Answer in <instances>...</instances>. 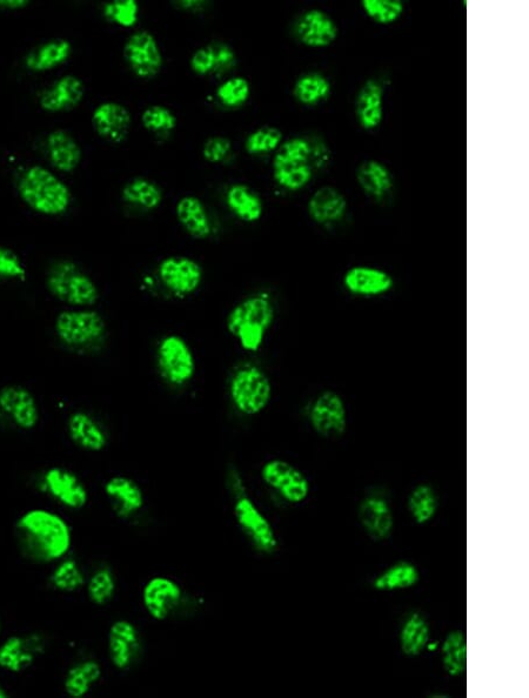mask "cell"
Listing matches in <instances>:
<instances>
[{"mask_svg": "<svg viewBox=\"0 0 529 698\" xmlns=\"http://www.w3.org/2000/svg\"><path fill=\"white\" fill-rule=\"evenodd\" d=\"M132 124L131 113L122 104L106 102L92 113V126L99 137L111 143H122L129 134Z\"/></svg>", "mask_w": 529, "mask_h": 698, "instance_id": "7402d4cb", "label": "cell"}, {"mask_svg": "<svg viewBox=\"0 0 529 698\" xmlns=\"http://www.w3.org/2000/svg\"><path fill=\"white\" fill-rule=\"evenodd\" d=\"M68 433L73 444L87 452H100L107 445V434L100 422L86 412L78 411L69 416Z\"/></svg>", "mask_w": 529, "mask_h": 698, "instance_id": "83f0119b", "label": "cell"}, {"mask_svg": "<svg viewBox=\"0 0 529 698\" xmlns=\"http://www.w3.org/2000/svg\"><path fill=\"white\" fill-rule=\"evenodd\" d=\"M158 277L167 291L184 298L196 293L203 283L204 272L196 260L173 255L158 266Z\"/></svg>", "mask_w": 529, "mask_h": 698, "instance_id": "7c38bea8", "label": "cell"}, {"mask_svg": "<svg viewBox=\"0 0 529 698\" xmlns=\"http://www.w3.org/2000/svg\"><path fill=\"white\" fill-rule=\"evenodd\" d=\"M176 213L179 223L191 237L206 239L211 236V220L202 200L193 196L184 197L178 201Z\"/></svg>", "mask_w": 529, "mask_h": 698, "instance_id": "1f68e13d", "label": "cell"}, {"mask_svg": "<svg viewBox=\"0 0 529 698\" xmlns=\"http://www.w3.org/2000/svg\"><path fill=\"white\" fill-rule=\"evenodd\" d=\"M0 628H2V626H0Z\"/></svg>", "mask_w": 529, "mask_h": 698, "instance_id": "db71d44e", "label": "cell"}, {"mask_svg": "<svg viewBox=\"0 0 529 698\" xmlns=\"http://www.w3.org/2000/svg\"><path fill=\"white\" fill-rule=\"evenodd\" d=\"M0 413L22 431L36 428L40 420V409L35 395L20 385L0 388Z\"/></svg>", "mask_w": 529, "mask_h": 698, "instance_id": "5bb4252c", "label": "cell"}, {"mask_svg": "<svg viewBox=\"0 0 529 698\" xmlns=\"http://www.w3.org/2000/svg\"><path fill=\"white\" fill-rule=\"evenodd\" d=\"M142 123L150 132H170L176 129L177 118L163 105H152L142 114Z\"/></svg>", "mask_w": 529, "mask_h": 698, "instance_id": "7dc6e473", "label": "cell"}, {"mask_svg": "<svg viewBox=\"0 0 529 698\" xmlns=\"http://www.w3.org/2000/svg\"><path fill=\"white\" fill-rule=\"evenodd\" d=\"M230 395L234 407L244 415H257L265 411L272 398V384L264 369L245 365L237 369L230 382Z\"/></svg>", "mask_w": 529, "mask_h": 698, "instance_id": "52a82bcc", "label": "cell"}, {"mask_svg": "<svg viewBox=\"0 0 529 698\" xmlns=\"http://www.w3.org/2000/svg\"><path fill=\"white\" fill-rule=\"evenodd\" d=\"M400 649L408 657H417L430 648L431 628L425 617L413 613L400 629Z\"/></svg>", "mask_w": 529, "mask_h": 698, "instance_id": "d6a6232c", "label": "cell"}, {"mask_svg": "<svg viewBox=\"0 0 529 698\" xmlns=\"http://www.w3.org/2000/svg\"><path fill=\"white\" fill-rule=\"evenodd\" d=\"M331 91L330 80L320 73L312 72L306 73L297 80L293 95L299 103L314 106L325 102L330 97Z\"/></svg>", "mask_w": 529, "mask_h": 698, "instance_id": "74e56055", "label": "cell"}, {"mask_svg": "<svg viewBox=\"0 0 529 698\" xmlns=\"http://www.w3.org/2000/svg\"><path fill=\"white\" fill-rule=\"evenodd\" d=\"M419 581L420 573L417 567L410 562H399L381 573L373 581V587L379 592H397L412 588Z\"/></svg>", "mask_w": 529, "mask_h": 698, "instance_id": "8d00e7d4", "label": "cell"}, {"mask_svg": "<svg viewBox=\"0 0 529 698\" xmlns=\"http://www.w3.org/2000/svg\"><path fill=\"white\" fill-rule=\"evenodd\" d=\"M110 660L117 669H129L137 660L140 651V637L135 624L127 620H118L109 630Z\"/></svg>", "mask_w": 529, "mask_h": 698, "instance_id": "44dd1931", "label": "cell"}, {"mask_svg": "<svg viewBox=\"0 0 529 698\" xmlns=\"http://www.w3.org/2000/svg\"><path fill=\"white\" fill-rule=\"evenodd\" d=\"M232 150V144L229 139L224 137H213L204 145L203 156L210 163H222Z\"/></svg>", "mask_w": 529, "mask_h": 698, "instance_id": "681fc988", "label": "cell"}, {"mask_svg": "<svg viewBox=\"0 0 529 698\" xmlns=\"http://www.w3.org/2000/svg\"><path fill=\"white\" fill-rule=\"evenodd\" d=\"M313 431L326 439H337L347 429V408L343 398L333 391L320 393L308 412Z\"/></svg>", "mask_w": 529, "mask_h": 698, "instance_id": "8fae6325", "label": "cell"}, {"mask_svg": "<svg viewBox=\"0 0 529 698\" xmlns=\"http://www.w3.org/2000/svg\"><path fill=\"white\" fill-rule=\"evenodd\" d=\"M234 516L252 546L263 554H273L278 549V538L271 522L246 493L237 494Z\"/></svg>", "mask_w": 529, "mask_h": 698, "instance_id": "9c48e42d", "label": "cell"}, {"mask_svg": "<svg viewBox=\"0 0 529 698\" xmlns=\"http://www.w3.org/2000/svg\"><path fill=\"white\" fill-rule=\"evenodd\" d=\"M276 319V307L269 294L250 295L227 315V330L245 351L257 352Z\"/></svg>", "mask_w": 529, "mask_h": 698, "instance_id": "3957f363", "label": "cell"}, {"mask_svg": "<svg viewBox=\"0 0 529 698\" xmlns=\"http://www.w3.org/2000/svg\"><path fill=\"white\" fill-rule=\"evenodd\" d=\"M72 55V45L68 39L52 38L32 49L24 59L26 69L44 73L58 69Z\"/></svg>", "mask_w": 529, "mask_h": 698, "instance_id": "f1b7e54d", "label": "cell"}, {"mask_svg": "<svg viewBox=\"0 0 529 698\" xmlns=\"http://www.w3.org/2000/svg\"><path fill=\"white\" fill-rule=\"evenodd\" d=\"M44 640L38 635L11 636L0 644V668L23 673L44 653Z\"/></svg>", "mask_w": 529, "mask_h": 698, "instance_id": "e0dca14e", "label": "cell"}, {"mask_svg": "<svg viewBox=\"0 0 529 698\" xmlns=\"http://www.w3.org/2000/svg\"><path fill=\"white\" fill-rule=\"evenodd\" d=\"M9 697L8 691L5 690L3 686H0V698Z\"/></svg>", "mask_w": 529, "mask_h": 698, "instance_id": "f5cc1de1", "label": "cell"}, {"mask_svg": "<svg viewBox=\"0 0 529 698\" xmlns=\"http://www.w3.org/2000/svg\"><path fill=\"white\" fill-rule=\"evenodd\" d=\"M361 526L371 539L384 541L393 533L394 515L390 503L381 496H367L359 507Z\"/></svg>", "mask_w": 529, "mask_h": 698, "instance_id": "603a6c76", "label": "cell"}, {"mask_svg": "<svg viewBox=\"0 0 529 698\" xmlns=\"http://www.w3.org/2000/svg\"><path fill=\"white\" fill-rule=\"evenodd\" d=\"M202 5H204L203 2H196V0H190V2H186V0H184V2L179 3L180 8H184L186 10L199 9Z\"/></svg>", "mask_w": 529, "mask_h": 698, "instance_id": "816d5d0a", "label": "cell"}, {"mask_svg": "<svg viewBox=\"0 0 529 698\" xmlns=\"http://www.w3.org/2000/svg\"><path fill=\"white\" fill-rule=\"evenodd\" d=\"M407 505L412 519L418 525H426L437 515L439 508L438 495L431 486L419 485L408 496Z\"/></svg>", "mask_w": 529, "mask_h": 698, "instance_id": "ab89813d", "label": "cell"}, {"mask_svg": "<svg viewBox=\"0 0 529 698\" xmlns=\"http://www.w3.org/2000/svg\"><path fill=\"white\" fill-rule=\"evenodd\" d=\"M124 58L131 71L142 79L156 77L163 67L162 51L149 31L135 32L127 39Z\"/></svg>", "mask_w": 529, "mask_h": 698, "instance_id": "4fadbf2b", "label": "cell"}, {"mask_svg": "<svg viewBox=\"0 0 529 698\" xmlns=\"http://www.w3.org/2000/svg\"><path fill=\"white\" fill-rule=\"evenodd\" d=\"M45 153L53 169L63 173L76 171L83 157L75 137L62 129L53 130L46 136Z\"/></svg>", "mask_w": 529, "mask_h": 698, "instance_id": "cb8c5ba5", "label": "cell"}, {"mask_svg": "<svg viewBox=\"0 0 529 698\" xmlns=\"http://www.w3.org/2000/svg\"><path fill=\"white\" fill-rule=\"evenodd\" d=\"M122 197L127 204L154 210L163 201V192L157 184L146 178H135L129 181L122 191Z\"/></svg>", "mask_w": 529, "mask_h": 698, "instance_id": "f35d334b", "label": "cell"}, {"mask_svg": "<svg viewBox=\"0 0 529 698\" xmlns=\"http://www.w3.org/2000/svg\"><path fill=\"white\" fill-rule=\"evenodd\" d=\"M117 582L115 574L109 567H102L92 574L87 585V594H89L92 603L97 606H105L115 596Z\"/></svg>", "mask_w": 529, "mask_h": 698, "instance_id": "7bdbcfd3", "label": "cell"}, {"mask_svg": "<svg viewBox=\"0 0 529 698\" xmlns=\"http://www.w3.org/2000/svg\"><path fill=\"white\" fill-rule=\"evenodd\" d=\"M384 86L376 79L361 86L356 100V116L364 130L378 129L384 119Z\"/></svg>", "mask_w": 529, "mask_h": 698, "instance_id": "4316f807", "label": "cell"}, {"mask_svg": "<svg viewBox=\"0 0 529 698\" xmlns=\"http://www.w3.org/2000/svg\"><path fill=\"white\" fill-rule=\"evenodd\" d=\"M17 192L23 203L40 216H63L72 203L69 186L55 172L40 165L25 167L20 172Z\"/></svg>", "mask_w": 529, "mask_h": 698, "instance_id": "7a4b0ae2", "label": "cell"}, {"mask_svg": "<svg viewBox=\"0 0 529 698\" xmlns=\"http://www.w3.org/2000/svg\"><path fill=\"white\" fill-rule=\"evenodd\" d=\"M296 35L307 48L324 49L336 42L339 29L330 15L313 9L304 12L297 20Z\"/></svg>", "mask_w": 529, "mask_h": 698, "instance_id": "d6986e66", "label": "cell"}, {"mask_svg": "<svg viewBox=\"0 0 529 698\" xmlns=\"http://www.w3.org/2000/svg\"><path fill=\"white\" fill-rule=\"evenodd\" d=\"M28 278V270L19 255L11 248L0 245V281H23Z\"/></svg>", "mask_w": 529, "mask_h": 698, "instance_id": "c3c4849f", "label": "cell"}, {"mask_svg": "<svg viewBox=\"0 0 529 698\" xmlns=\"http://www.w3.org/2000/svg\"><path fill=\"white\" fill-rule=\"evenodd\" d=\"M237 64L236 52L230 45L214 43L193 53L191 67L199 76L220 75Z\"/></svg>", "mask_w": 529, "mask_h": 698, "instance_id": "f546056e", "label": "cell"}, {"mask_svg": "<svg viewBox=\"0 0 529 698\" xmlns=\"http://www.w3.org/2000/svg\"><path fill=\"white\" fill-rule=\"evenodd\" d=\"M84 97L83 80L73 75H66L40 92L39 106L48 113L69 112L82 103Z\"/></svg>", "mask_w": 529, "mask_h": 698, "instance_id": "ac0fdd59", "label": "cell"}, {"mask_svg": "<svg viewBox=\"0 0 529 698\" xmlns=\"http://www.w3.org/2000/svg\"><path fill=\"white\" fill-rule=\"evenodd\" d=\"M105 494L115 513L122 519L136 515L145 505L142 488L126 476H113L105 483Z\"/></svg>", "mask_w": 529, "mask_h": 698, "instance_id": "d4e9b609", "label": "cell"}, {"mask_svg": "<svg viewBox=\"0 0 529 698\" xmlns=\"http://www.w3.org/2000/svg\"><path fill=\"white\" fill-rule=\"evenodd\" d=\"M307 210L317 224L332 226L345 218L348 204L344 194L336 187L324 186L308 201Z\"/></svg>", "mask_w": 529, "mask_h": 698, "instance_id": "484cf974", "label": "cell"}, {"mask_svg": "<svg viewBox=\"0 0 529 698\" xmlns=\"http://www.w3.org/2000/svg\"><path fill=\"white\" fill-rule=\"evenodd\" d=\"M157 366L163 379L172 386H185L196 374V359L186 340L171 334L159 341Z\"/></svg>", "mask_w": 529, "mask_h": 698, "instance_id": "ba28073f", "label": "cell"}, {"mask_svg": "<svg viewBox=\"0 0 529 698\" xmlns=\"http://www.w3.org/2000/svg\"><path fill=\"white\" fill-rule=\"evenodd\" d=\"M100 677H102V667L98 662L92 660L79 662L65 676V693L73 698H82L90 693Z\"/></svg>", "mask_w": 529, "mask_h": 698, "instance_id": "e575fe53", "label": "cell"}, {"mask_svg": "<svg viewBox=\"0 0 529 698\" xmlns=\"http://www.w3.org/2000/svg\"><path fill=\"white\" fill-rule=\"evenodd\" d=\"M226 203L245 223H256L264 213V204L256 192L245 185H233L226 194Z\"/></svg>", "mask_w": 529, "mask_h": 698, "instance_id": "836d02e7", "label": "cell"}, {"mask_svg": "<svg viewBox=\"0 0 529 698\" xmlns=\"http://www.w3.org/2000/svg\"><path fill=\"white\" fill-rule=\"evenodd\" d=\"M104 17L122 28H133L139 19V4L135 0H113L104 4Z\"/></svg>", "mask_w": 529, "mask_h": 698, "instance_id": "f6af8a7d", "label": "cell"}, {"mask_svg": "<svg viewBox=\"0 0 529 698\" xmlns=\"http://www.w3.org/2000/svg\"><path fill=\"white\" fill-rule=\"evenodd\" d=\"M313 147L305 138H292L280 145L273 159V177L287 191H299L313 177Z\"/></svg>", "mask_w": 529, "mask_h": 698, "instance_id": "8992f818", "label": "cell"}, {"mask_svg": "<svg viewBox=\"0 0 529 698\" xmlns=\"http://www.w3.org/2000/svg\"><path fill=\"white\" fill-rule=\"evenodd\" d=\"M260 475L267 486L293 505L304 502L310 495V481L290 462L280 459L267 461L261 468Z\"/></svg>", "mask_w": 529, "mask_h": 698, "instance_id": "30bf717a", "label": "cell"}, {"mask_svg": "<svg viewBox=\"0 0 529 698\" xmlns=\"http://www.w3.org/2000/svg\"><path fill=\"white\" fill-rule=\"evenodd\" d=\"M53 330L60 344L82 353L102 346L107 334L103 315L90 308H70L60 312Z\"/></svg>", "mask_w": 529, "mask_h": 698, "instance_id": "5b68a950", "label": "cell"}, {"mask_svg": "<svg viewBox=\"0 0 529 698\" xmlns=\"http://www.w3.org/2000/svg\"><path fill=\"white\" fill-rule=\"evenodd\" d=\"M283 133L277 127L265 126L254 131L246 139L245 149L250 154H269L283 144Z\"/></svg>", "mask_w": 529, "mask_h": 698, "instance_id": "ee69618b", "label": "cell"}, {"mask_svg": "<svg viewBox=\"0 0 529 698\" xmlns=\"http://www.w3.org/2000/svg\"><path fill=\"white\" fill-rule=\"evenodd\" d=\"M15 536L20 554L36 565L63 559L72 546L69 523L46 509H32L20 516Z\"/></svg>", "mask_w": 529, "mask_h": 698, "instance_id": "6da1fadb", "label": "cell"}, {"mask_svg": "<svg viewBox=\"0 0 529 698\" xmlns=\"http://www.w3.org/2000/svg\"><path fill=\"white\" fill-rule=\"evenodd\" d=\"M441 661L448 675L461 677L467 670V637L461 630H453L441 646Z\"/></svg>", "mask_w": 529, "mask_h": 698, "instance_id": "d590c367", "label": "cell"}, {"mask_svg": "<svg viewBox=\"0 0 529 698\" xmlns=\"http://www.w3.org/2000/svg\"><path fill=\"white\" fill-rule=\"evenodd\" d=\"M183 599V589L169 577L156 576L146 583L143 589V602L146 612L157 621H164L179 606Z\"/></svg>", "mask_w": 529, "mask_h": 698, "instance_id": "2e32d148", "label": "cell"}, {"mask_svg": "<svg viewBox=\"0 0 529 698\" xmlns=\"http://www.w3.org/2000/svg\"><path fill=\"white\" fill-rule=\"evenodd\" d=\"M29 5L28 0H0V10L8 12L22 11Z\"/></svg>", "mask_w": 529, "mask_h": 698, "instance_id": "f907efd6", "label": "cell"}, {"mask_svg": "<svg viewBox=\"0 0 529 698\" xmlns=\"http://www.w3.org/2000/svg\"><path fill=\"white\" fill-rule=\"evenodd\" d=\"M51 585L62 593H75L85 585V576L78 562L66 559L53 570Z\"/></svg>", "mask_w": 529, "mask_h": 698, "instance_id": "60d3db41", "label": "cell"}, {"mask_svg": "<svg viewBox=\"0 0 529 698\" xmlns=\"http://www.w3.org/2000/svg\"><path fill=\"white\" fill-rule=\"evenodd\" d=\"M251 86L245 78L234 77L226 80L217 90L219 102L227 107H239L249 100Z\"/></svg>", "mask_w": 529, "mask_h": 698, "instance_id": "bcb514c9", "label": "cell"}, {"mask_svg": "<svg viewBox=\"0 0 529 698\" xmlns=\"http://www.w3.org/2000/svg\"><path fill=\"white\" fill-rule=\"evenodd\" d=\"M45 286L53 298L72 308H89L99 299L95 280L68 259L56 260L49 266Z\"/></svg>", "mask_w": 529, "mask_h": 698, "instance_id": "277c9868", "label": "cell"}, {"mask_svg": "<svg viewBox=\"0 0 529 698\" xmlns=\"http://www.w3.org/2000/svg\"><path fill=\"white\" fill-rule=\"evenodd\" d=\"M361 8L368 18L380 25L398 22L405 12V4L401 0H363Z\"/></svg>", "mask_w": 529, "mask_h": 698, "instance_id": "b9f144b4", "label": "cell"}, {"mask_svg": "<svg viewBox=\"0 0 529 698\" xmlns=\"http://www.w3.org/2000/svg\"><path fill=\"white\" fill-rule=\"evenodd\" d=\"M357 181L366 196L383 200L394 187V179L388 167L378 160H366L358 167Z\"/></svg>", "mask_w": 529, "mask_h": 698, "instance_id": "4dcf8cb0", "label": "cell"}, {"mask_svg": "<svg viewBox=\"0 0 529 698\" xmlns=\"http://www.w3.org/2000/svg\"><path fill=\"white\" fill-rule=\"evenodd\" d=\"M43 488L53 499L73 510L82 509L89 501V493L78 476L62 467H52L43 475Z\"/></svg>", "mask_w": 529, "mask_h": 698, "instance_id": "9a60e30c", "label": "cell"}, {"mask_svg": "<svg viewBox=\"0 0 529 698\" xmlns=\"http://www.w3.org/2000/svg\"><path fill=\"white\" fill-rule=\"evenodd\" d=\"M343 283L347 292L364 298L381 297L390 293L395 285L390 273L366 265L353 266L347 270Z\"/></svg>", "mask_w": 529, "mask_h": 698, "instance_id": "ffe728a7", "label": "cell"}]
</instances>
